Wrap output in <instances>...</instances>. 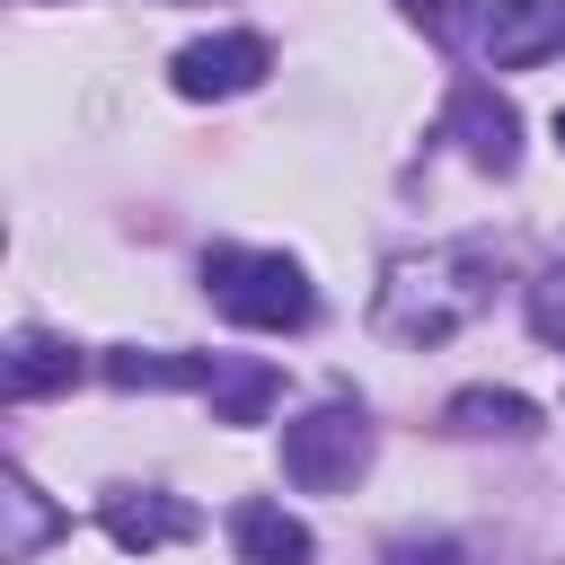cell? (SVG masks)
<instances>
[{
  "label": "cell",
  "instance_id": "1",
  "mask_svg": "<svg viewBox=\"0 0 565 565\" xmlns=\"http://www.w3.org/2000/svg\"><path fill=\"white\" fill-rule=\"evenodd\" d=\"M486 309V265L477 256H397L380 282V335L397 344H441Z\"/></svg>",
  "mask_w": 565,
  "mask_h": 565
},
{
  "label": "cell",
  "instance_id": "2",
  "mask_svg": "<svg viewBox=\"0 0 565 565\" xmlns=\"http://www.w3.org/2000/svg\"><path fill=\"white\" fill-rule=\"evenodd\" d=\"M203 291L221 300V318L256 327V335H282V327H309V274L274 247H212L203 256Z\"/></svg>",
  "mask_w": 565,
  "mask_h": 565
},
{
  "label": "cell",
  "instance_id": "3",
  "mask_svg": "<svg viewBox=\"0 0 565 565\" xmlns=\"http://www.w3.org/2000/svg\"><path fill=\"white\" fill-rule=\"evenodd\" d=\"M371 468V424L362 406H309L300 424H282V477L300 494H344Z\"/></svg>",
  "mask_w": 565,
  "mask_h": 565
},
{
  "label": "cell",
  "instance_id": "4",
  "mask_svg": "<svg viewBox=\"0 0 565 565\" xmlns=\"http://www.w3.org/2000/svg\"><path fill=\"white\" fill-rule=\"evenodd\" d=\"M274 71V53H265V35H203V44H185L177 53V97H238V88H256Z\"/></svg>",
  "mask_w": 565,
  "mask_h": 565
},
{
  "label": "cell",
  "instance_id": "5",
  "mask_svg": "<svg viewBox=\"0 0 565 565\" xmlns=\"http://www.w3.org/2000/svg\"><path fill=\"white\" fill-rule=\"evenodd\" d=\"M565 53V0H494L486 9V62L494 71H530Z\"/></svg>",
  "mask_w": 565,
  "mask_h": 565
},
{
  "label": "cell",
  "instance_id": "6",
  "mask_svg": "<svg viewBox=\"0 0 565 565\" xmlns=\"http://www.w3.org/2000/svg\"><path fill=\"white\" fill-rule=\"evenodd\" d=\"M450 132H459V141H468V159H477V168H494V177L521 159V115H512L486 79H459V88H450Z\"/></svg>",
  "mask_w": 565,
  "mask_h": 565
},
{
  "label": "cell",
  "instance_id": "7",
  "mask_svg": "<svg viewBox=\"0 0 565 565\" xmlns=\"http://www.w3.org/2000/svg\"><path fill=\"white\" fill-rule=\"evenodd\" d=\"M106 539L124 556H150L168 539H194V503H177V494H106Z\"/></svg>",
  "mask_w": 565,
  "mask_h": 565
},
{
  "label": "cell",
  "instance_id": "8",
  "mask_svg": "<svg viewBox=\"0 0 565 565\" xmlns=\"http://www.w3.org/2000/svg\"><path fill=\"white\" fill-rule=\"evenodd\" d=\"M106 380L115 388H203L212 397L221 353H141V344H124V353H106Z\"/></svg>",
  "mask_w": 565,
  "mask_h": 565
},
{
  "label": "cell",
  "instance_id": "9",
  "mask_svg": "<svg viewBox=\"0 0 565 565\" xmlns=\"http://www.w3.org/2000/svg\"><path fill=\"white\" fill-rule=\"evenodd\" d=\"M230 539H238V565H309V530L282 503H238Z\"/></svg>",
  "mask_w": 565,
  "mask_h": 565
},
{
  "label": "cell",
  "instance_id": "10",
  "mask_svg": "<svg viewBox=\"0 0 565 565\" xmlns=\"http://www.w3.org/2000/svg\"><path fill=\"white\" fill-rule=\"evenodd\" d=\"M71 380H79V353L62 335H44V327H18L9 335V397H53Z\"/></svg>",
  "mask_w": 565,
  "mask_h": 565
},
{
  "label": "cell",
  "instance_id": "11",
  "mask_svg": "<svg viewBox=\"0 0 565 565\" xmlns=\"http://www.w3.org/2000/svg\"><path fill=\"white\" fill-rule=\"evenodd\" d=\"M450 433H539V406L512 388H459L450 397Z\"/></svg>",
  "mask_w": 565,
  "mask_h": 565
},
{
  "label": "cell",
  "instance_id": "12",
  "mask_svg": "<svg viewBox=\"0 0 565 565\" xmlns=\"http://www.w3.org/2000/svg\"><path fill=\"white\" fill-rule=\"evenodd\" d=\"M274 371L265 362H221V380H212V424H256L265 406H274Z\"/></svg>",
  "mask_w": 565,
  "mask_h": 565
},
{
  "label": "cell",
  "instance_id": "13",
  "mask_svg": "<svg viewBox=\"0 0 565 565\" xmlns=\"http://www.w3.org/2000/svg\"><path fill=\"white\" fill-rule=\"evenodd\" d=\"M9 503H18V530H9V547H0V556H9V565H26V556H35V539L53 530V512L35 503V486H26V477H9Z\"/></svg>",
  "mask_w": 565,
  "mask_h": 565
},
{
  "label": "cell",
  "instance_id": "14",
  "mask_svg": "<svg viewBox=\"0 0 565 565\" xmlns=\"http://www.w3.org/2000/svg\"><path fill=\"white\" fill-rule=\"evenodd\" d=\"M530 335H539V344H556V353H565V265H556V274H539V282H530Z\"/></svg>",
  "mask_w": 565,
  "mask_h": 565
},
{
  "label": "cell",
  "instance_id": "15",
  "mask_svg": "<svg viewBox=\"0 0 565 565\" xmlns=\"http://www.w3.org/2000/svg\"><path fill=\"white\" fill-rule=\"evenodd\" d=\"M388 565H459V547H450V539H397Z\"/></svg>",
  "mask_w": 565,
  "mask_h": 565
},
{
  "label": "cell",
  "instance_id": "16",
  "mask_svg": "<svg viewBox=\"0 0 565 565\" xmlns=\"http://www.w3.org/2000/svg\"><path fill=\"white\" fill-rule=\"evenodd\" d=\"M406 18H424V26L441 35V26H450V0H406Z\"/></svg>",
  "mask_w": 565,
  "mask_h": 565
},
{
  "label": "cell",
  "instance_id": "17",
  "mask_svg": "<svg viewBox=\"0 0 565 565\" xmlns=\"http://www.w3.org/2000/svg\"><path fill=\"white\" fill-rule=\"evenodd\" d=\"M556 141H565V106H556Z\"/></svg>",
  "mask_w": 565,
  "mask_h": 565
}]
</instances>
